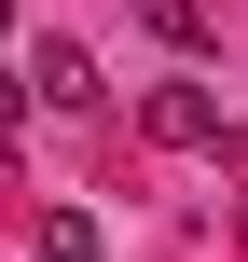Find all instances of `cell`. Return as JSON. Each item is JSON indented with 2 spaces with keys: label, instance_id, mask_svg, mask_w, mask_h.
Returning a JSON list of instances; mask_svg holds the SVG:
<instances>
[{
  "label": "cell",
  "instance_id": "8992f818",
  "mask_svg": "<svg viewBox=\"0 0 248 262\" xmlns=\"http://www.w3.org/2000/svg\"><path fill=\"white\" fill-rule=\"evenodd\" d=\"M0 180H14V138H0Z\"/></svg>",
  "mask_w": 248,
  "mask_h": 262
},
{
  "label": "cell",
  "instance_id": "6da1fadb",
  "mask_svg": "<svg viewBox=\"0 0 248 262\" xmlns=\"http://www.w3.org/2000/svg\"><path fill=\"white\" fill-rule=\"evenodd\" d=\"M138 138H152V152H221V97H207V83H152Z\"/></svg>",
  "mask_w": 248,
  "mask_h": 262
},
{
  "label": "cell",
  "instance_id": "5b68a950",
  "mask_svg": "<svg viewBox=\"0 0 248 262\" xmlns=\"http://www.w3.org/2000/svg\"><path fill=\"white\" fill-rule=\"evenodd\" d=\"M14 124H28V69H0V138H14Z\"/></svg>",
  "mask_w": 248,
  "mask_h": 262
},
{
  "label": "cell",
  "instance_id": "3957f363",
  "mask_svg": "<svg viewBox=\"0 0 248 262\" xmlns=\"http://www.w3.org/2000/svg\"><path fill=\"white\" fill-rule=\"evenodd\" d=\"M28 262H110V235H97V207H41V249Z\"/></svg>",
  "mask_w": 248,
  "mask_h": 262
},
{
  "label": "cell",
  "instance_id": "7a4b0ae2",
  "mask_svg": "<svg viewBox=\"0 0 248 262\" xmlns=\"http://www.w3.org/2000/svg\"><path fill=\"white\" fill-rule=\"evenodd\" d=\"M28 97H41V111H97L110 83H97V55H83V41H41V55H28Z\"/></svg>",
  "mask_w": 248,
  "mask_h": 262
},
{
  "label": "cell",
  "instance_id": "52a82bcc",
  "mask_svg": "<svg viewBox=\"0 0 248 262\" xmlns=\"http://www.w3.org/2000/svg\"><path fill=\"white\" fill-rule=\"evenodd\" d=\"M0 28H14V0H0Z\"/></svg>",
  "mask_w": 248,
  "mask_h": 262
},
{
  "label": "cell",
  "instance_id": "277c9868",
  "mask_svg": "<svg viewBox=\"0 0 248 262\" xmlns=\"http://www.w3.org/2000/svg\"><path fill=\"white\" fill-rule=\"evenodd\" d=\"M138 28H152V41H179V55H207V0H138Z\"/></svg>",
  "mask_w": 248,
  "mask_h": 262
}]
</instances>
